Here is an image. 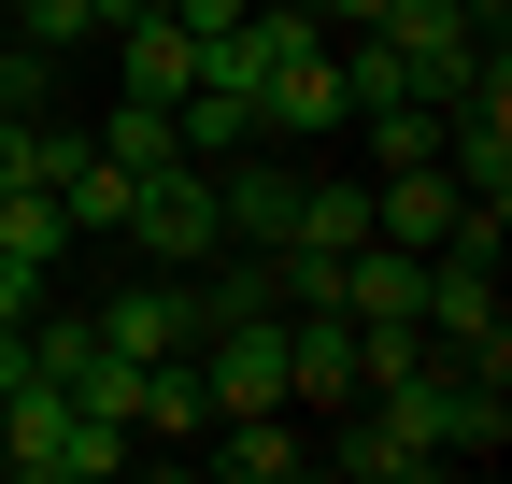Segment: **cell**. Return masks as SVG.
I'll list each match as a JSON object with an SVG mask.
<instances>
[{"label": "cell", "instance_id": "cell-4", "mask_svg": "<svg viewBox=\"0 0 512 484\" xmlns=\"http://www.w3.org/2000/svg\"><path fill=\"white\" fill-rule=\"evenodd\" d=\"M86 328H100V356H128V371H143V356H200L214 314H200V271H143V285H114Z\"/></svg>", "mask_w": 512, "mask_h": 484}, {"label": "cell", "instance_id": "cell-3", "mask_svg": "<svg viewBox=\"0 0 512 484\" xmlns=\"http://www.w3.org/2000/svg\"><path fill=\"white\" fill-rule=\"evenodd\" d=\"M342 114H356L342 100V43L285 0V15H271V100H256V129H271V143H313V129H342Z\"/></svg>", "mask_w": 512, "mask_h": 484}, {"label": "cell", "instance_id": "cell-12", "mask_svg": "<svg viewBox=\"0 0 512 484\" xmlns=\"http://www.w3.org/2000/svg\"><path fill=\"white\" fill-rule=\"evenodd\" d=\"M0 15H15V43H43V57L100 43V15H86V0H0Z\"/></svg>", "mask_w": 512, "mask_h": 484}, {"label": "cell", "instance_id": "cell-14", "mask_svg": "<svg viewBox=\"0 0 512 484\" xmlns=\"http://www.w3.org/2000/svg\"><path fill=\"white\" fill-rule=\"evenodd\" d=\"M0 314H43V285H29V271H15V257H0Z\"/></svg>", "mask_w": 512, "mask_h": 484}, {"label": "cell", "instance_id": "cell-11", "mask_svg": "<svg viewBox=\"0 0 512 484\" xmlns=\"http://www.w3.org/2000/svg\"><path fill=\"white\" fill-rule=\"evenodd\" d=\"M285 242H328V257L370 242V186H299V228H285Z\"/></svg>", "mask_w": 512, "mask_h": 484}, {"label": "cell", "instance_id": "cell-2", "mask_svg": "<svg viewBox=\"0 0 512 484\" xmlns=\"http://www.w3.org/2000/svg\"><path fill=\"white\" fill-rule=\"evenodd\" d=\"M128 257L143 271H200V257H228V228H214V157H157L143 186H128Z\"/></svg>", "mask_w": 512, "mask_h": 484}, {"label": "cell", "instance_id": "cell-1", "mask_svg": "<svg viewBox=\"0 0 512 484\" xmlns=\"http://www.w3.org/2000/svg\"><path fill=\"white\" fill-rule=\"evenodd\" d=\"M0 470H29V484H114V470H128V428L29 371L15 399H0Z\"/></svg>", "mask_w": 512, "mask_h": 484}, {"label": "cell", "instance_id": "cell-10", "mask_svg": "<svg viewBox=\"0 0 512 484\" xmlns=\"http://www.w3.org/2000/svg\"><path fill=\"white\" fill-rule=\"evenodd\" d=\"M86 143H100L114 171H157V157H185V129H171V100H114V114H100Z\"/></svg>", "mask_w": 512, "mask_h": 484}, {"label": "cell", "instance_id": "cell-9", "mask_svg": "<svg viewBox=\"0 0 512 484\" xmlns=\"http://www.w3.org/2000/svg\"><path fill=\"white\" fill-rule=\"evenodd\" d=\"M0 257H15L29 285L72 257V214H57V186H15V200H0Z\"/></svg>", "mask_w": 512, "mask_h": 484}, {"label": "cell", "instance_id": "cell-7", "mask_svg": "<svg viewBox=\"0 0 512 484\" xmlns=\"http://www.w3.org/2000/svg\"><path fill=\"white\" fill-rule=\"evenodd\" d=\"M456 214H470V186H456L441 157L370 171V242H413V257H427V242H456Z\"/></svg>", "mask_w": 512, "mask_h": 484}, {"label": "cell", "instance_id": "cell-15", "mask_svg": "<svg viewBox=\"0 0 512 484\" xmlns=\"http://www.w3.org/2000/svg\"><path fill=\"white\" fill-rule=\"evenodd\" d=\"M86 15H100V29H128V15H157V0H86Z\"/></svg>", "mask_w": 512, "mask_h": 484}, {"label": "cell", "instance_id": "cell-13", "mask_svg": "<svg viewBox=\"0 0 512 484\" xmlns=\"http://www.w3.org/2000/svg\"><path fill=\"white\" fill-rule=\"evenodd\" d=\"M57 100V57L43 43H0V114H43Z\"/></svg>", "mask_w": 512, "mask_h": 484}, {"label": "cell", "instance_id": "cell-8", "mask_svg": "<svg viewBox=\"0 0 512 484\" xmlns=\"http://www.w3.org/2000/svg\"><path fill=\"white\" fill-rule=\"evenodd\" d=\"M114 72H128V100H185V86H200V29L157 0V15H128V29H114Z\"/></svg>", "mask_w": 512, "mask_h": 484}, {"label": "cell", "instance_id": "cell-16", "mask_svg": "<svg viewBox=\"0 0 512 484\" xmlns=\"http://www.w3.org/2000/svg\"><path fill=\"white\" fill-rule=\"evenodd\" d=\"M0 43H15V15H0Z\"/></svg>", "mask_w": 512, "mask_h": 484}, {"label": "cell", "instance_id": "cell-6", "mask_svg": "<svg viewBox=\"0 0 512 484\" xmlns=\"http://www.w3.org/2000/svg\"><path fill=\"white\" fill-rule=\"evenodd\" d=\"M214 228H228V257H271V242L299 228V171H285L271 143H242V157H214Z\"/></svg>", "mask_w": 512, "mask_h": 484}, {"label": "cell", "instance_id": "cell-5", "mask_svg": "<svg viewBox=\"0 0 512 484\" xmlns=\"http://www.w3.org/2000/svg\"><path fill=\"white\" fill-rule=\"evenodd\" d=\"M200 385H214V413H285V314L271 299L200 328Z\"/></svg>", "mask_w": 512, "mask_h": 484}]
</instances>
